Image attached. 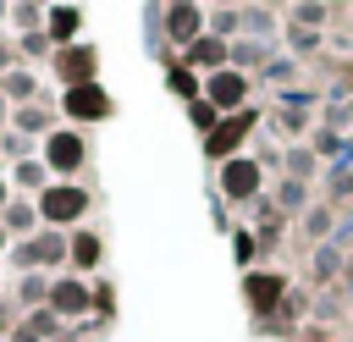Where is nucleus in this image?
<instances>
[{"label":"nucleus","mask_w":353,"mask_h":342,"mask_svg":"<svg viewBox=\"0 0 353 342\" xmlns=\"http://www.w3.org/2000/svg\"><path fill=\"white\" fill-rule=\"evenodd\" d=\"M254 121H259V116H254L248 105H243V110H232V116H221V127L204 138V154H210V160H221V165H226V160H237V154H243V138L254 132Z\"/></svg>","instance_id":"nucleus-1"},{"label":"nucleus","mask_w":353,"mask_h":342,"mask_svg":"<svg viewBox=\"0 0 353 342\" xmlns=\"http://www.w3.org/2000/svg\"><path fill=\"white\" fill-rule=\"evenodd\" d=\"M83 210H88V193L77 182H50L39 193V221H50V226H72V221H83Z\"/></svg>","instance_id":"nucleus-2"},{"label":"nucleus","mask_w":353,"mask_h":342,"mask_svg":"<svg viewBox=\"0 0 353 342\" xmlns=\"http://www.w3.org/2000/svg\"><path fill=\"white\" fill-rule=\"evenodd\" d=\"M83 160H88V143H83L77 132L55 127V132L44 138V171H55V177H72V171H77Z\"/></svg>","instance_id":"nucleus-3"},{"label":"nucleus","mask_w":353,"mask_h":342,"mask_svg":"<svg viewBox=\"0 0 353 342\" xmlns=\"http://www.w3.org/2000/svg\"><path fill=\"white\" fill-rule=\"evenodd\" d=\"M259 182H265V171H259V160H248V154H237V160L221 165V193H226L232 204H248V199L259 193Z\"/></svg>","instance_id":"nucleus-4"},{"label":"nucleus","mask_w":353,"mask_h":342,"mask_svg":"<svg viewBox=\"0 0 353 342\" xmlns=\"http://www.w3.org/2000/svg\"><path fill=\"white\" fill-rule=\"evenodd\" d=\"M61 110H66L72 121H105L116 105H110V94H105L99 83H83V88H66V94H61Z\"/></svg>","instance_id":"nucleus-5"},{"label":"nucleus","mask_w":353,"mask_h":342,"mask_svg":"<svg viewBox=\"0 0 353 342\" xmlns=\"http://www.w3.org/2000/svg\"><path fill=\"white\" fill-rule=\"evenodd\" d=\"M94 66H99V55H94L88 44H66V50H55V77H61V88H83V83H94Z\"/></svg>","instance_id":"nucleus-6"},{"label":"nucleus","mask_w":353,"mask_h":342,"mask_svg":"<svg viewBox=\"0 0 353 342\" xmlns=\"http://www.w3.org/2000/svg\"><path fill=\"white\" fill-rule=\"evenodd\" d=\"M204 99L215 105V110H243V99H248V77L237 72V66H226V72H215V77H204Z\"/></svg>","instance_id":"nucleus-7"},{"label":"nucleus","mask_w":353,"mask_h":342,"mask_svg":"<svg viewBox=\"0 0 353 342\" xmlns=\"http://www.w3.org/2000/svg\"><path fill=\"white\" fill-rule=\"evenodd\" d=\"M94 309V287H83L77 276H55L50 281V314H83Z\"/></svg>","instance_id":"nucleus-8"},{"label":"nucleus","mask_w":353,"mask_h":342,"mask_svg":"<svg viewBox=\"0 0 353 342\" xmlns=\"http://www.w3.org/2000/svg\"><path fill=\"white\" fill-rule=\"evenodd\" d=\"M243 292H248V309H254V314H270V309L281 303L287 281L270 276V270H254V276H243Z\"/></svg>","instance_id":"nucleus-9"},{"label":"nucleus","mask_w":353,"mask_h":342,"mask_svg":"<svg viewBox=\"0 0 353 342\" xmlns=\"http://www.w3.org/2000/svg\"><path fill=\"white\" fill-rule=\"evenodd\" d=\"M61 259H66V237H61V232H44V237H33V243L17 248V265H22V270H33V265H61Z\"/></svg>","instance_id":"nucleus-10"},{"label":"nucleus","mask_w":353,"mask_h":342,"mask_svg":"<svg viewBox=\"0 0 353 342\" xmlns=\"http://www.w3.org/2000/svg\"><path fill=\"white\" fill-rule=\"evenodd\" d=\"M160 17L171 22L165 33H171V39H182V44H199V39H204V22H210V17L199 11V6H165Z\"/></svg>","instance_id":"nucleus-11"},{"label":"nucleus","mask_w":353,"mask_h":342,"mask_svg":"<svg viewBox=\"0 0 353 342\" xmlns=\"http://www.w3.org/2000/svg\"><path fill=\"white\" fill-rule=\"evenodd\" d=\"M226 61H232V50H226V39H215V33H204L199 44H188V66H193V72L210 66V77H215V72H226Z\"/></svg>","instance_id":"nucleus-12"},{"label":"nucleus","mask_w":353,"mask_h":342,"mask_svg":"<svg viewBox=\"0 0 353 342\" xmlns=\"http://www.w3.org/2000/svg\"><path fill=\"white\" fill-rule=\"evenodd\" d=\"M77 28H83V11H77V6H50V11H44V33H50L61 50L77 39Z\"/></svg>","instance_id":"nucleus-13"},{"label":"nucleus","mask_w":353,"mask_h":342,"mask_svg":"<svg viewBox=\"0 0 353 342\" xmlns=\"http://www.w3.org/2000/svg\"><path fill=\"white\" fill-rule=\"evenodd\" d=\"M11 182H17V188H33V193H44V188H50V171H44V160H28V154H22V160L11 165Z\"/></svg>","instance_id":"nucleus-14"},{"label":"nucleus","mask_w":353,"mask_h":342,"mask_svg":"<svg viewBox=\"0 0 353 342\" xmlns=\"http://www.w3.org/2000/svg\"><path fill=\"white\" fill-rule=\"evenodd\" d=\"M66 254H72L77 270H94V265H99V237H94V232H77V237L66 243Z\"/></svg>","instance_id":"nucleus-15"},{"label":"nucleus","mask_w":353,"mask_h":342,"mask_svg":"<svg viewBox=\"0 0 353 342\" xmlns=\"http://www.w3.org/2000/svg\"><path fill=\"white\" fill-rule=\"evenodd\" d=\"M171 94H182L188 105L199 99V72L193 66H171Z\"/></svg>","instance_id":"nucleus-16"},{"label":"nucleus","mask_w":353,"mask_h":342,"mask_svg":"<svg viewBox=\"0 0 353 342\" xmlns=\"http://www.w3.org/2000/svg\"><path fill=\"white\" fill-rule=\"evenodd\" d=\"M188 116H193V127H199V132H204V138H210V132H215V127H221V110H215V105H210V99H193V105H188Z\"/></svg>","instance_id":"nucleus-17"},{"label":"nucleus","mask_w":353,"mask_h":342,"mask_svg":"<svg viewBox=\"0 0 353 342\" xmlns=\"http://www.w3.org/2000/svg\"><path fill=\"white\" fill-rule=\"evenodd\" d=\"M17 298H22V303H50V281H44L39 270H28L22 287H17Z\"/></svg>","instance_id":"nucleus-18"},{"label":"nucleus","mask_w":353,"mask_h":342,"mask_svg":"<svg viewBox=\"0 0 353 342\" xmlns=\"http://www.w3.org/2000/svg\"><path fill=\"white\" fill-rule=\"evenodd\" d=\"M17 127H22V132H44V138L55 132V127H50V110H39V105H28V110H17Z\"/></svg>","instance_id":"nucleus-19"},{"label":"nucleus","mask_w":353,"mask_h":342,"mask_svg":"<svg viewBox=\"0 0 353 342\" xmlns=\"http://www.w3.org/2000/svg\"><path fill=\"white\" fill-rule=\"evenodd\" d=\"M33 221H39V210H33V204H22V199H17V204H6V226H11V232H28Z\"/></svg>","instance_id":"nucleus-20"},{"label":"nucleus","mask_w":353,"mask_h":342,"mask_svg":"<svg viewBox=\"0 0 353 342\" xmlns=\"http://www.w3.org/2000/svg\"><path fill=\"white\" fill-rule=\"evenodd\" d=\"M33 94V77L28 72H6V99H28Z\"/></svg>","instance_id":"nucleus-21"},{"label":"nucleus","mask_w":353,"mask_h":342,"mask_svg":"<svg viewBox=\"0 0 353 342\" xmlns=\"http://www.w3.org/2000/svg\"><path fill=\"white\" fill-rule=\"evenodd\" d=\"M232 254H237V265H248V259L259 254V237H254V232H237V237H232Z\"/></svg>","instance_id":"nucleus-22"},{"label":"nucleus","mask_w":353,"mask_h":342,"mask_svg":"<svg viewBox=\"0 0 353 342\" xmlns=\"http://www.w3.org/2000/svg\"><path fill=\"white\" fill-rule=\"evenodd\" d=\"M94 309H99V314L116 309V287H110V281H94Z\"/></svg>","instance_id":"nucleus-23"},{"label":"nucleus","mask_w":353,"mask_h":342,"mask_svg":"<svg viewBox=\"0 0 353 342\" xmlns=\"http://www.w3.org/2000/svg\"><path fill=\"white\" fill-rule=\"evenodd\" d=\"M0 121H6V94H0Z\"/></svg>","instance_id":"nucleus-24"},{"label":"nucleus","mask_w":353,"mask_h":342,"mask_svg":"<svg viewBox=\"0 0 353 342\" xmlns=\"http://www.w3.org/2000/svg\"><path fill=\"white\" fill-rule=\"evenodd\" d=\"M303 342H331V336H303Z\"/></svg>","instance_id":"nucleus-25"},{"label":"nucleus","mask_w":353,"mask_h":342,"mask_svg":"<svg viewBox=\"0 0 353 342\" xmlns=\"http://www.w3.org/2000/svg\"><path fill=\"white\" fill-rule=\"evenodd\" d=\"M0 243H6V232H0Z\"/></svg>","instance_id":"nucleus-26"}]
</instances>
